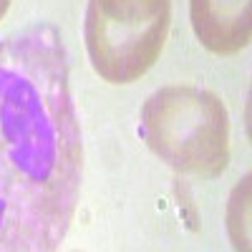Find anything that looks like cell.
I'll return each mask as SVG.
<instances>
[{
    "label": "cell",
    "instance_id": "6da1fadb",
    "mask_svg": "<svg viewBox=\"0 0 252 252\" xmlns=\"http://www.w3.org/2000/svg\"><path fill=\"white\" fill-rule=\"evenodd\" d=\"M68 53L51 26L0 40V252L58 250L81 192Z\"/></svg>",
    "mask_w": 252,
    "mask_h": 252
},
{
    "label": "cell",
    "instance_id": "7a4b0ae2",
    "mask_svg": "<svg viewBox=\"0 0 252 252\" xmlns=\"http://www.w3.org/2000/svg\"><path fill=\"white\" fill-rule=\"evenodd\" d=\"M139 134L177 172L217 177L229 161V119L224 103L197 86H164L141 106Z\"/></svg>",
    "mask_w": 252,
    "mask_h": 252
},
{
    "label": "cell",
    "instance_id": "3957f363",
    "mask_svg": "<svg viewBox=\"0 0 252 252\" xmlns=\"http://www.w3.org/2000/svg\"><path fill=\"white\" fill-rule=\"evenodd\" d=\"M172 20V0H89L86 48L109 83L141 78L159 58Z\"/></svg>",
    "mask_w": 252,
    "mask_h": 252
},
{
    "label": "cell",
    "instance_id": "277c9868",
    "mask_svg": "<svg viewBox=\"0 0 252 252\" xmlns=\"http://www.w3.org/2000/svg\"><path fill=\"white\" fill-rule=\"evenodd\" d=\"M192 28L217 56L237 53L252 35V0H189Z\"/></svg>",
    "mask_w": 252,
    "mask_h": 252
},
{
    "label": "cell",
    "instance_id": "5b68a950",
    "mask_svg": "<svg viewBox=\"0 0 252 252\" xmlns=\"http://www.w3.org/2000/svg\"><path fill=\"white\" fill-rule=\"evenodd\" d=\"M8 8H10V0H0V20L5 18V13H8Z\"/></svg>",
    "mask_w": 252,
    "mask_h": 252
}]
</instances>
